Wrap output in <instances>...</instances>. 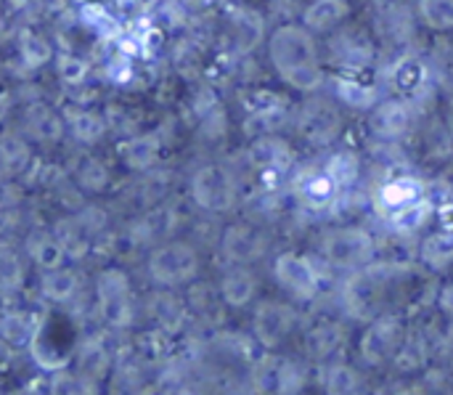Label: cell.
I'll return each instance as SVG.
<instances>
[{
	"label": "cell",
	"mask_w": 453,
	"mask_h": 395,
	"mask_svg": "<svg viewBox=\"0 0 453 395\" xmlns=\"http://www.w3.org/2000/svg\"><path fill=\"white\" fill-rule=\"evenodd\" d=\"M268 58L273 72L297 93H316L324 82V66L319 58L316 32H311L303 21L276 27L268 40Z\"/></svg>",
	"instance_id": "6da1fadb"
},
{
	"label": "cell",
	"mask_w": 453,
	"mask_h": 395,
	"mask_svg": "<svg viewBox=\"0 0 453 395\" xmlns=\"http://www.w3.org/2000/svg\"><path fill=\"white\" fill-rule=\"evenodd\" d=\"M199 250L183 239H165L154 244V250L146 258V274L157 287H186L199 276Z\"/></svg>",
	"instance_id": "7a4b0ae2"
},
{
	"label": "cell",
	"mask_w": 453,
	"mask_h": 395,
	"mask_svg": "<svg viewBox=\"0 0 453 395\" xmlns=\"http://www.w3.org/2000/svg\"><path fill=\"white\" fill-rule=\"evenodd\" d=\"M321 255L337 271H358L377 260V239L361 226H337L324 231Z\"/></svg>",
	"instance_id": "3957f363"
},
{
	"label": "cell",
	"mask_w": 453,
	"mask_h": 395,
	"mask_svg": "<svg viewBox=\"0 0 453 395\" xmlns=\"http://www.w3.org/2000/svg\"><path fill=\"white\" fill-rule=\"evenodd\" d=\"M385 295V274L372 263L366 268L350 271V276L340 287V306L348 319L369 324L372 319L382 316Z\"/></svg>",
	"instance_id": "277c9868"
},
{
	"label": "cell",
	"mask_w": 453,
	"mask_h": 395,
	"mask_svg": "<svg viewBox=\"0 0 453 395\" xmlns=\"http://www.w3.org/2000/svg\"><path fill=\"white\" fill-rule=\"evenodd\" d=\"M96 308L106 329L125 332L135 321V300L130 276L122 268H104L96 276Z\"/></svg>",
	"instance_id": "5b68a950"
},
{
	"label": "cell",
	"mask_w": 453,
	"mask_h": 395,
	"mask_svg": "<svg viewBox=\"0 0 453 395\" xmlns=\"http://www.w3.org/2000/svg\"><path fill=\"white\" fill-rule=\"evenodd\" d=\"M295 128L297 136L313 146V149H326L332 146L345 128V117L337 101H332L329 96H316L308 93V98L300 104L297 117H295Z\"/></svg>",
	"instance_id": "8992f818"
},
{
	"label": "cell",
	"mask_w": 453,
	"mask_h": 395,
	"mask_svg": "<svg viewBox=\"0 0 453 395\" xmlns=\"http://www.w3.org/2000/svg\"><path fill=\"white\" fill-rule=\"evenodd\" d=\"M188 194L199 210L220 215V213H228L236 207L239 183H236V175L228 165L204 162L194 170L191 183H188Z\"/></svg>",
	"instance_id": "52a82bcc"
},
{
	"label": "cell",
	"mask_w": 453,
	"mask_h": 395,
	"mask_svg": "<svg viewBox=\"0 0 453 395\" xmlns=\"http://www.w3.org/2000/svg\"><path fill=\"white\" fill-rule=\"evenodd\" d=\"M406 343V332H403V321L398 316L382 314L377 319H372L361 335L358 343V356L366 367L380 369L390 361H395L401 345Z\"/></svg>",
	"instance_id": "ba28073f"
},
{
	"label": "cell",
	"mask_w": 453,
	"mask_h": 395,
	"mask_svg": "<svg viewBox=\"0 0 453 395\" xmlns=\"http://www.w3.org/2000/svg\"><path fill=\"white\" fill-rule=\"evenodd\" d=\"M417 128V109L411 98L390 96L369 109V130L377 141L398 143Z\"/></svg>",
	"instance_id": "9c48e42d"
},
{
	"label": "cell",
	"mask_w": 453,
	"mask_h": 395,
	"mask_svg": "<svg viewBox=\"0 0 453 395\" xmlns=\"http://www.w3.org/2000/svg\"><path fill=\"white\" fill-rule=\"evenodd\" d=\"M273 279L281 290H287L295 300H316L321 290V274L316 263L300 252H281L273 260Z\"/></svg>",
	"instance_id": "30bf717a"
},
{
	"label": "cell",
	"mask_w": 453,
	"mask_h": 395,
	"mask_svg": "<svg viewBox=\"0 0 453 395\" xmlns=\"http://www.w3.org/2000/svg\"><path fill=\"white\" fill-rule=\"evenodd\" d=\"M297 311L281 300H263L252 316V335L265 351H276L295 329Z\"/></svg>",
	"instance_id": "8fae6325"
},
{
	"label": "cell",
	"mask_w": 453,
	"mask_h": 395,
	"mask_svg": "<svg viewBox=\"0 0 453 395\" xmlns=\"http://www.w3.org/2000/svg\"><path fill=\"white\" fill-rule=\"evenodd\" d=\"M292 162H295L292 146L279 133L252 138V143H250V165L263 181L287 175L292 170Z\"/></svg>",
	"instance_id": "7c38bea8"
},
{
	"label": "cell",
	"mask_w": 453,
	"mask_h": 395,
	"mask_svg": "<svg viewBox=\"0 0 453 395\" xmlns=\"http://www.w3.org/2000/svg\"><path fill=\"white\" fill-rule=\"evenodd\" d=\"M303 388V372L297 364L273 356L271 351L252 369L255 393H297Z\"/></svg>",
	"instance_id": "4fadbf2b"
},
{
	"label": "cell",
	"mask_w": 453,
	"mask_h": 395,
	"mask_svg": "<svg viewBox=\"0 0 453 395\" xmlns=\"http://www.w3.org/2000/svg\"><path fill=\"white\" fill-rule=\"evenodd\" d=\"M422 197H427V186L422 178H417L411 173H393L377 186L374 205H377V213L390 218L393 213L419 202Z\"/></svg>",
	"instance_id": "5bb4252c"
},
{
	"label": "cell",
	"mask_w": 453,
	"mask_h": 395,
	"mask_svg": "<svg viewBox=\"0 0 453 395\" xmlns=\"http://www.w3.org/2000/svg\"><path fill=\"white\" fill-rule=\"evenodd\" d=\"M21 130L27 138H32L35 143H42V146H53L64 138V133H69L66 117L45 101H29L24 106Z\"/></svg>",
	"instance_id": "9a60e30c"
},
{
	"label": "cell",
	"mask_w": 453,
	"mask_h": 395,
	"mask_svg": "<svg viewBox=\"0 0 453 395\" xmlns=\"http://www.w3.org/2000/svg\"><path fill=\"white\" fill-rule=\"evenodd\" d=\"M289 120V112H287V104L268 93V90H257L252 96V101L247 104V117H244V133L250 138H257V136H268V133H276L287 125Z\"/></svg>",
	"instance_id": "2e32d148"
},
{
	"label": "cell",
	"mask_w": 453,
	"mask_h": 395,
	"mask_svg": "<svg viewBox=\"0 0 453 395\" xmlns=\"http://www.w3.org/2000/svg\"><path fill=\"white\" fill-rule=\"evenodd\" d=\"M345 191L332 181V175L321 167H303L295 175V197L308 207V210H326L337 205V199Z\"/></svg>",
	"instance_id": "e0dca14e"
},
{
	"label": "cell",
	"mask_w": 453,
	"mask_h": 395,
	"mask_svg": "<svg viewBox=\"0 0 453 395\" xmlns=\"http://www.w3.org/2000/svg\"><path fill=\"white\" fill-rule=\"evenodd\" d=\"M265 250H268V239L263 236V231L244 223L228 226L220 236V252L228 260V266H250L260 260Z\"/></svg>",
	"instance_id": "ac0fdd59"
},
{
	"label": "cell",
	"mask_w": 453,
	"mask_h": 395,
	"mask_svg": "<svg viewBox=\"0 0 453 395\" xmlns=\"http://www.w3.org/2000/svg\"><path fill=\"white\" fill-rule=\"evenodd\" d=\"M265 37V21L255 8L236 5L228 11V43L234 48V56L252 53Z\"/></svg>",
	"instance_id": "d6986e66"
},
{
	"label": "cell",
	"mask_w": 453,
	"mask_h": 395,
	"mask_svg": "<svg viewBox=\"0 0 453 395\" xmlns=\"http://www.w3.org/2000/svg\"><path fill=\"white\" fill-rule=\"evenodd\" d=\"M388 88L393 90V96H403V98H417L427 82H430V69L419 56H401L390 69H388Z\"/></svg>",
	"instance_id": "ffe728a7"
},
{
	"label": "cell",
	"mask_w": 453,
	"mask_h": 395,
	"mask_svg": "<svg viewBox=\"0 0 453 395\" xmlns=\"http://www.w3.org/2000/svg\"><path fill=\"white\" fill-rule=\"evenodd\" d=\"M146 311H149L151 321L159 327V332H165V335H175L178 329L186 327V319H188V306L173 287H159L151 295Z\"/></svg>",
	"instance_id": "44dd1931"
},
{
	"label": "cell",
	"mask_w": 453,
	"mask_h": 395,
	"mask_svg": "<svg viewBox=\"0 0 453 395\" xmlns=\"http://www.w3.org/2000/svg\"><path fill=\"white\" fill-rule=\"evenodd\" d=\"M119 159L133 173H149L159 165L162 157V138L159 133H135L119 143Z\"/></svg>",
	"instance_id": "7402d4cb"
},
{
	"label": "cell",
	"mask_w": 453,
	"mask_h": 395,
	"mask_svg": "<svg viewBox=\"0 0 453 395\" xmlns=\"http://www.w3.org/2000/svg\"><path fill=\"white\" fill-rule=\"evenodd\" d=\"M64 117H66L69 136L77 143H82V146H96L109 133V120L101 112H96V109H88V106H66L64 109Z\"/></svg>",
	"instance_id": "603a6c76"
},
{
	"label": "cell",
	"mask_w": 453,
	"mask_h": 395,
	"mask_svg": "<svg viewBox=\"0 0 453 395\" xmlns=\"http://www.w3.org/2000/svg\"><path fill=\"white\" fill-rule=\"evenodd\" d=\"M24 255L40 268V271H53V268H61L66 263V250L61 244V239L56 236V231H42V228H35L27 234L24 239Z\"/></svg>",
	"instance_id": "cb8c5ba5"
},
{
	"label": "cell",
	"mask_w": 453,
	"mask_h": 395,
	"mask_svg": "<svg viewBox=\"0 0 453 395\" xmlns=\"http://www.w3.org/2000/svg\"><path fill=\"white\" fill-rule=\"evenodd\" d=\"M257 295V279L250 266H228L220 276V300L228 308H247Z\"/></svg>",
	"instance_id": "d4e9b609"
},
{
	"label": "cell",
	"mask_w": 453,
	"mask_h": 395,
	"mask_svg": "<svg viewBox=\"0 0 453 395\" xmlns=\"http://www.w3.org/2000/svg\"><path fill=\"white\" fill-rule=\"evenodd\" d=\"M334 96L342 106L348 109H374L382 96L377 90V85L366 82L358 77V72H348V74H337L334 77Z\"/></svg>",
	"instance_id": "484cf974"
},
{
	"label": "cell",
	"mask_w": 453,
	"mask_h": 395,
	"mask_svg": "<svg viewBox=\"0 0 453 395\" xmlns=\"http://www.w3.org/2000/svg\"><path fill=\"white\" fill-rule=\"evenodd\" d=\"M77 369H80V383H101L106 372L111 369V353L104 343L101 335L85 337L77 348Z\"/></svg>",
	"instance_id": "4316f807"
},
{
	"label": "cell",
	"mask_w": 453,
	"mask_h": 395,
	"mask_svg": "<svg viewBox=\"0 0 453 395\" xmlns=\"http://www.w3.org/2000/svg\"><path fill=\"white\" fill-rule=\"evenodd\" d=\"M350 16V3L348 0H311L303 11V24L316 32V35H326L332 29H337L345 19Z\"/></svg>",
	"instance_id": "83f0119b"
},
{
	"label": "cell",
	"mask_w": 453,
	"mask_h": 395,
	"mask_svg": "<svg viewBox=\"0 0 453 395\" xmlns=\"http://www.w3.org/2000/svg\"><path fill=\"white\" fill-rule=\"evenodd\" d=\"M69 175H72L74 186L80 191H88V194H101L109 186V178H111L109 175V167L98 157H93L90 151H80L72 159Z\"/></svg>",
	"instance_id": "f1b7e54d"
},
{
	"label": "cell",
	"mask_w": 453,
	"mask_h": 395,
	"mask_svg": "<svg viewBox=\"0 0 453 395\" xmlns=\"http://www.w3.org/2000/svg\"><path fill=\"white\" fill-rule=\"evenodd\" d=\"M16 53H19V61L24 64V69H29V72L56 61L50 40L42 32H37L35 27H21L19 29V35H16Z\"/></svg>",
	"instance_id": "f546056e"
},
{
	"label": "cell",
	"mask_w": 453,
	"mask_h": 395,
	"mask_svg": "<svg viewBox=\"0 0 453 395\" xmlns=\"http://www.w3.org/2000/svg\"><path fill=\"white\" fill-rule=\"evenodd\" d=\"M80 292V276L74 268H53V271H42L40 279V295L45 303L50 306H66L69 300H74Z\"/></svg>",
	"instance_id": "4dcf8cb0"
},
{
	"label": "cell",
	"mask_w": 453,
	"mask_h": 395,
	"mask_svg": "<svg viewBox=\"0 0 453 395\" xmlns=\"http://www.w3.org/2000/svg\"><path fill=\"white\" fill-rule=\"evenodd\" d=\"M332 50H334V61L350 72H361L374 56L372 40L366 35H358V32H345L340 40H334Z\"/></svg>",
	"instance_id": "1f68e13d"
},
{
	"label": "cell",
	"mask_w": 453,
	"mask_h": 395,
	"mask_svg": "<svg viewBox=\"0 0 453 395\" xmlns=\"http://www.w3.org/2000/svg\"><path fill=\"white\" fill-rule=\"evenodd\" d=\"M0 162H3L5 178H16V175L27 173V167L32 162V149H29L27 136L8 128L0 138Z\"/></svg>",
	"instance_id": "d6a6232c"
},
{
	"label": "cell",
	"mask_w": 453,
	"mask_h": 395,
	"mask_svg": "<svg viewBox=\"0 0 453 395\" xmlns=\"http://www.w3.org/2000/svg\"><path fill=\"white\" fill-rule=\"evenodd\" d=\"M433 215H435L433 199H430V197H422L419 202H414V205H409V207L393 213V215L388 218V223H390V228H393L398 236H417V234L425 231V226L433 221Z\"/></svg>",
	"instance_id": "836d02e7"
},
{
	"label": "cell",
	"mask_w": 453,
	"mask_h": 395,
	"mask_svg": "<svg viewBox=\"0 0 453 395\" xmlns=\"http://www.w3.org/2000/svg\"><path fill=\"white\" fill-rule=\"evenodd\" d=\"M0 335H3V348L5 351H24V348H32L35 343V324L32 319L19 308H5L3 311V321H0Z\"/></svg>",
	"instance_id": "e575fe53"
},
{
	"label": "cell",
	"mask_w": 453,
	"mask_h": 395,
	"mask_svg": "<svg viewBox=\"0 0 453 395\" xmlns=\"http://www.w3.org/2000/svg\"><path fill=\"white\" fill-rule=\"evenodd\" d=\"M419 260L435 271H443L453 263V226L430 231L427 236H422L419 244Z\"/></svg>",
	"instance_id": "d590c367"
},
{
	"label": "cell",
	"mask_w": 453,
	"mask_h": 395,
	"mask_svg": "<svg viewBox=\"0 0 453 395\" xmlns=\"http://www.w3.org/2000/svg\"><path fill=\"white\" fill-rule=\"evenodd\" d=\"M53 231H56V236L61 239V244H64V250H66V255H69L72 260H80V258L88 255V250H90V244H93V228H90L80 215L58 221Z\"/></svg>",
	"instance_id": "8d00e7d4"
},
{
	"label": "cell",
	"mask_w": 453,
	"mask_h": 395,
	"mask_svg": "<svg viewBox=\"0 0 453 395\" xmlns=\"http://www.w3.org/2000/svg\"><path fill=\"white\" fill-rule=\"evenodd\" d=\"M324 170L340 186V191H350L361 178V157L353 149H337L326 157Z\"/></svg>",
	"instance_id": "74e56055"
},
{
	"label": "cell",
	"mask_w": 453,
	"mask_h": 395,
	"mask_svg": "<svg viewBox=\"0 0 453 395\" xmlns=\"http://www.w3.org/2000/svg\"><path fill=\"white\" fill-rule=\"evenodd\" d=\"M340 345H342V327L337 321L316 324L305 335V348H308L311 359H316V361H326Z\"/></svg>",
	"instance_id": "f35d334b"
},
{
	"label": "cell",
	"mask_w": 453,
	"mask_h": 395,
	"mask_svg": "<svg viewBox=\"0 0 453 395\" xmlns=\"http://www.w3.org/2000/svg\"><path fill=\"white\" fill-rule=\"evenodd\" d=\"M422 149L433 159H451L453 157V130L449 128L446 117H435L422 128Z\"/></svg>",
	"instance_id": "ab89813d"
},
{
	"label": "cell",
	"mask_w": 453,
	"mask_h": 395,
	"mask_svg": "<svg viewBox=\"0 0 453 395\" xmlns=\"http://www.w3.org/2000/svg\"><path fill=\"white\" fill-rule=\"evenodd\" d=\"M364 385L361 375L356 372V367L345 364V361H332L324 369V391L329 395H350L358 393Z\"/></svg>",
	"instance_id": "60d3db41"
},
{
	"label": "cell",
	"mask_w": 453,
	"mask_h": 395,
	"mask_svg": "<svg viewBox=\"0 0 453 395\" xmlns=\"http://www.w3.org/2000/svg\"><path fill=\"white\" fill-rule=\"evenodd\" d=\"M419 19L433 32L453 29V0H417Z\"/></svg>",
	"instance_id": "b9f144b4"
},
{
	"label": "cell",
	"mask_w": 453,
	"mask_h": 395,
	"mask_svg": "<svg viewBox=\"0 0 453 395\" xmlns=\"http://www.w3.org/2000/svg\"><path fill=\"white\" fill-rule=\"evenodd\" d=\"M56 74L64 85L69 88H80L88 74H90V64L88 58H82L80 53H72V50H64L56 56Z\"/></svg>",
	"instance_id": "7bdbcfd3"
},
{
	"label": "cell",
	"mask_w": 453,
	"mask_h": 395,
	"mask_svg": "<svg viewBox=\"0 0 453 395\" xmlns=\"http://www.w3.org/2000/svg\"><path fill=\"white\" fill-rule=\"evenodd\" d=\"M24 276H27V271H24V258H21L19 252H13V250L5 244V247H3V258H0V279H3V292H5V295H11V292L21 290V284H24Z\"/></svg>",
	"instance_id": "ee69618b"
},
{
	"label": "cell",
	"mask_w": 453,
	"mask_h": 395,
	"mask_svg": "<svg viewBox=\"0 0 453 395\" xmlns=\"http://www.w3.org/2000/svg\"><path fill=\"white\" fill-rule=\"evenodd\" d=\"M82 21H85L88 29L98 32L101 37H117L122 32V27L117 24V19L104 5H96V3H90V5L82 8Z\"/></svg>",
	"instance_id": "f6af8a7d"
},
{
	"label": "cell",
	"mask_w": 453,
	"mask_h": 395,
	"mask_svg": "<svg viewBox=\"0 0 453 395\" xmlns=\"http://www.w3.org/2000/svg\"><path fill=\"white\" fill-rule=\"evenodd\" d=\"M425 364V345L417 337H406V343L401 345L398 356H395V367L401 372H414Z\"/></svg>",
	"instance_id": "bcb514c9"
},
{
	"label": "cell",
	"mask_w": 453,
	"mask_h": 395,
	"mask_svg": "<svg viewBox=\"0 0 453 395\" xmlns=\"http://www.w3.org/2000/svg\"><path fill=\"white\" fill-rule=\"evenodd\" d=\"M438 306H441V311L453 319V284H443L441 287V292H438Z\"/></svg>",
	"instance_id": "7dc6e473"
},
{
	"label": "cell",
	"mask_w": 453,
	"mask_h": 395,
	"mask_svg": "<svg viewBox=\"0 0 453 395\" xmlns=\"http://www.w3.org/2000/svg\"><path fill=\"white\" fill-rule=\"evenodd\" d=\"M443 189H446V194H449V197H453V170L443 173Z\"/></svg>",
	"instance_id": "c3c4849f"
},
{
	"label": "cell",
	"mask_w": 453,
	"mask_h": 395,
	"mask_svg": "<svg viewBox=\"0 0 453 395\" xmlns=\"http://www.w3.org/2000/svg\"><path fill=\"white\" fill-rule=\"evenodd\" d=\"M446 122H449V128L453 130V96L451 101H449V112H446Z\"/></svg>",
	"instance_id": "681fc988"
},
{
	"label": "cell",
	"mask_w": 453,
	"mask_h": 395,
	"mask_svg": "<svg viewBox=\"0 0 453 395\" xmlns=\"http://www.w3.org/2000/svg\"><path fill=\"white\" fill-rule=\"evenodd\" d=\"M186 8H191V5H204V3H210V0H180Z\"/></svg>",
	"instance_id": "f907efd6"
},
{
	"label": "cell",
	"mask_w": 453,
	"mask_h": 395,
	"mask_svg": "<svg viewBox=\"0 0 453 395\" xmlns=\"http://www.w3.org/2000/svg\"><path fill=\"white\" fill-rule=\"evenodd\" d=\"M27 3H29V0H8V5H11V8H16V11H19V8H24Z\"/></svg>",
	"instance_id": "816d5d0a"
}]
</instances>
